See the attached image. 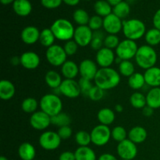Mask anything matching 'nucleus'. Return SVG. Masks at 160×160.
I'll list each match as a JSON object with an SVG mask.
<instances>
[{
  "label": "nucleus",
  "instance_id": "1a4fd4ad",
  "mask_svg": "<svg viewBox=\"0 0 160 160\" xmlns=\"http://www.w3.org/2000/svg\"><path fill=\"white\" fill-rule=\"evenodd\" d=\"M62 139L57 132L45 131L39 137V145L46 151H53L59 147Z\"/></svg>",
  "mask_w": 160,
  "mask_h": 160
},
{
  "label": "nucleus",
  "instance_id": "393cba45",
  "mask_svg": "<svg viewBox=\"0 0 160 160\" xmlns=\"http://www.w3.org/2000/svg\"><path fill=\"white\" fill-rule=\"evenodd\" d=\"M97 118L101 124L109 126L115 121L116 115L112 109L109 108H102L98 112Z\"/></svg>",
  "mask_w": 160,
  "mask_h": 160
},
{
  "label": "nucleus",
  "instance_id": "423d86ee",
  "mask_svg": "<svg viewBox=\"0 0 160 160\" xmlns=\"http://www.w3.org/2000/svg\"><path fill=\"white\" fill-rule=\"evenodd\" d=\"M138 48L135 41L126 38L121 41L116 48V56L122 60H131L135 57Z\"/></svg>",
  "mask_w": 160,
  "mask_h": 160
},
{
  "label": "nucleus",
  "instance_id": "7c9ffc66",
  "mask_svg": "<svg viewBox=\"0 0 160 160\" xmlns=\"http://www.w3.org/2000/svg\"><path fill=\"white\" fill-rule=\"evenodd\" d=\"M128 85L131 89L134 90H139L142 89L146 84L145 80V77L142 73L135 72L130 78H128Z\"/></svg>",
  "mask_w": 160,
  "mask_h": 160
},
{
  "label": "nucleus",
  "instance_id": "a19ab883",
  "mask_svg": "<svg viewBox=\"0 0 160 160\" xmlns=\"http://www.w3.org/2000/svg\"><path fill=\"white\" fill-rule=\"evenodd\" d=\"M104 39L105 38L102 33L100 32L99 31H94L93 38H92V41L90 45L91 47L93 49L98 51L102 48H103L102 45H104Z\"/></svg>",
  "mask_w": 160,
  "mask_h": 160
},
{
  "label": "nucleus",
  "instance_id": "4c0bfd02",
  "mask_svg": "<svg viewBox=\"0 0 160 160\" xmlns=\"http://www.w3.org/2000/svg\"><path fill=\"white\" fill-rule=\"evenodd\" d=\"M130 12H131V6L127 2L124 1L119 3L118 5L114 6L113 9H112V13L115 14L117 17H118L121 20L126 18L130 14Z\"/></svg>",
  "mask_w": 160,
  "mask_h": 160
},
{
  "label": "nucleus",
  "instance_id": "aec40b11",
  "mask_svg": "<svg viewBox=\"0 0 160 160\" xmlns=\"http://www.w3.org/2000/svg\"><path fill=\"white\" fill-rule=\"evenodd\" d=\"M61 73L66 79H73L79 74V66L72 60H67L61 67Z\"/></svg>",
  "mask_w": 160,
  "mask_h": 160
},
{
  "label": "nucleus",
  "instance_id": "2eb2a0df",
  "mask_svg": "<svg viewBox=\"0 0 160 160\" xmlns=\"http://www.w3.org/2000/svg\"><path fill=\"white\" fill-rule=\"evenodd\" d=\"M103 28L109 34H117L123 30V20L111 13L103 18Z\"/></svg>",
  "mask_w": 160,
  "mask_h": 160
},
{
  "label": "nucleus",
  "instance_id": "f704fd0d",
  "mask_svg": "<svg viewBox=\"0 0 160 160\" xmlns=\"http://www.w3.org/2000/svg\"><path fill=\"white\" fill-rule=\"evenodd\" d=\"M51 123L52 124L58 127L59 128L62 127L70 126L71 123V118L68 114L61 112L57 115L51 117Z\"/></svg>",
  "mask_w": 160,
  "mask_h": 160
},
{
  "label": "nucleus",
  "instance_id": "c756f323",
  "mask_svg": "<svg viewBox=\"0 0 160 160\" xmlns=\"http://www.w3.org/2000/svg\"><path fill=\"white\" fill-rule=\"evenodd\" d=\"M54 34L52 31L51 28H45L42 30L40 33V38H39V42L41 45L47 48L54 45L55 40H56Z\"/></svg>",
  "mask_w": 160,
  "mask_h": 160
},
{
  "label": "nucleus",
  "instance_id": "9b49d317",
  "mask_svg": "<svg viewBox=\"0 0 160 160\" xmlns=\"http://www.w3.org/2000/svg\"><path fill=\"white\" fill-rule=\"evenodd\" d=\"M58 90L63 96L69 98H76L81 94L78 81L73 79L63 80Z\"/></svg>",
  "mask_w": 160,
  "mask_h": 160
},
{
  "label": "nucleus",
  "instance_id": "5fc2aeb1",
  "mask_svg": "<svg viewBox=\"0 0 160 160\" xmlns=\"http://www.w3.org/2000/svg\"><path fill=\"white\" fill-rule=\"evenodd\" d=\"M62 2L67 6H74L80 2V0H62Z\"/></svg>",
  "mask_w": 160,
  "mask_h": 160
},
{
  "label": "nucleus",
  "instance_id": "a18cd8bd",
  "mask_svg": "<svg viewBox=\"0 0 160 160\" xmlns=\"http://www.w3.org/2000/svg\"><path fill=\"white\" fill-rule=\"evenodd\" d=\"M78 47L79 45L76 43L74 40H70L66 42V43L64 44L63 48L67 56H72L76 54L78 50Z\"/></svg>",
  "mask_w": 160,
  "mask_h": 160
},
{
  "label": "nucleus",
  "instance_id": "4be33fe9",
  "mask_svg": "<svg viewBox=\"0 0 160 160\" xmlns=\"http://www.w3.org/2000/svg\"><path fill=\"white\" fill-rule=\"evenodd\" d=\"M16 93L14 84L9 80H2L0 82V98L4 101H8L13 98Z\"/></svg>",
  "mask_w": 160,
  "mask_h": 160
},
{
  "label": "nucleus",
  "instance_id": "49530a36",
  "mask_svg": "<svg viewBox=\"0 0 160 160\" xmlns=\"http://www.w3.org/2000/svg\"><path fill=\"white\" fill-rule=\"evenodd\" d=\"M78 84H79L80 88H81V94L85 95H88L89 92L91 91V89L93 87V84H92V81L90 80L85 79V78H81L80 80L78 81Z\"/></svg>",
  "mask_w": 160,
  "mask_h": 160
},
{
  "label": "nucleus",
  "instance_id": "2f4dec72",
  "mask_svg": "<svg viewBox=\"0 0 160 160\" xmlns=\"http://www.w3.org/2000/svg\"><path fill=\"white\" fill-rule=\"evenodd\" d=\"M130 103L135 109H142L147 106L146 95L141 92H134L130 97Z\"/></svg>",
  "mask_w": 160,
  "mask_h": 160
},
{
  "label": "nucleus",
  "instance_id": "a878e982",
  "mask_svg": "<svg viewBox=\"0 0 160 160\" xmlns=\"http://www.w3.org/2000/svg\"><path fill=\"white\" fill-rule=\"evenodd\" d=\"M147 106L157 109L160 108V87L152 88L146 95Z\"/></svg>",
  "mask_w": 160,
  "mask_h": 160
},
{
  "label": "nucleus",
  "instance_id": "9d476101",
  "mask_svg": "<svg viewBox=\"0 0 160 160\" xmlns=\"http://www.w3.org/2000/svg\"><path fill=\"white\" fill-rule=\"evenodd\" d=\"M117 152L118 156L122 159L132 160L138 155L137 145L131 142L130 139L127 138L126 140L118 143Z\"/></svg>",
  "mask_w": 160,
  "mask_h": 160
},
{
  "label": "nucleus",
  "instance_id": "ea45409f",
  "mask_svg": "<svg viewBox=\"0 0 160 160\" xmlns=\"http://www.w3.org/2000/svg\"><path fill=\"white\" fill-rule=\"evenodd\" d=\"M111 136L112 139L118 143L126 140L128 137V133H127L126 129L122 126H117L111 131Z\"/></svg>",
  "mask_w": 160,
  "mask_h": 160
},
{
  "label": "nucleus",
  "instance_id": "f03ea898",
  "mask_svg": "<svg viewBox=\"0 0 160 160\" xmlns=\"http://www.w3.org/2000/svg\"><path fill=\"white\" fill-rule=\"evenodd\" d=\"M134 59L136 63L140 68L146 70L156 67L158 59L157 52L153 47L148 45H144L139 47Z\"/></svg>",
  "mask_w": 160,
  "mask_h": 160
},
{
  "label": "nucleus",
  "instance_id": "79ce46f5",
  "mask_svg": "<svg viewBox=\"0 0 160 160\" xmlns=\"http://www.w3.org/2000/svg\"><path fill=\"white\" fill-rule=\"evenodd\" d=\"M120 39L117 34H108L105 37L104 47L109 49H116L120 44Z\"/></svg>",
  "mask_w": 160,
  "mask_h": 160
},
{
  "label": "nucleus",
  "instance_id": "052dcab7",
  "mask_svg": "<svg viewBox=\"0 0 160 160\" xmlns=\"http://www.w3.org/2000/svg\"><path fill=\"white\" fill-rule=\"evenodd\" d=\"M0 160H9V159H8L6 157H5V156H2L1 158H0Z\"/></svg>",
  "mask_w": 160,
  "mask_h": 160
},
{
  "label": "nucleus",
  "instance_id": "6e6552de",
  "mask_svg": "<svg viewBox=\"0 0 160 160\" xmlns=\"http://www.w3.org/2000/svg\"><path fill=\"white\" fill-rule=\"evenodd\" d=\"M92 143L96 146H104L109 142L111 136V130L109 126L99 124L95 126L91 131Z\"/></svg>",
  "mask_w": 160,
  "mask_h": 160
},
{
  "label": "nucleus",
  "instance_id": "bb28decb",
  "mask_svg": "<svg viewBox=\"0 0 160 160\" xmlns=\"http://www.w3.org/2000/svg\"><path fill=\"white\" fill-rule=\"evenodd\" d=\"M45 81L47 85L52 89H59L62 82L61 75L55 70H48L45 73Z\"/></svg>",
  "mask_w": 160,
  "mask_h": 160
},
{
  "label": "nucleus",
  "instance_id": "e433bc0d",
  "mask_svg": "<svg viewBox=\"0 0 160 160\" xmlns=\"http://www.w3.org/2000/svg\"><path fill=\"white\" fill-rule=\"evenodd\" d=\"M119 73L120 76L130 78L135 73V67L131 60H123L119 64Z\"/></svg>",
  "mask_w": 160,
  "mask_h": 160
},
{
  "label": "nucleus",
  "instance_id": "0eeeda50",
  "mask_svg": "<svg viewBox=\"0 0 160 160\" xmlns=\"http://www.w3.org/2000/svg\"><path fill=\"white\" fill-rule=\"evenodd\" d=\"M45 57L48 63L53 67H62L67 60V55L63 47L55 44L47 48Z\"/></svg>",
  "mask_w": 160,
  "mask_h": 160
},
{
  "label": "nucleus",
  "instance_id": "20e7f679",
  "mask_svg": "<svg viewBox=\"0 0 160 160\" xmlns=\"http://www.w3.org/2000/svg\"><path fill=\"white\" fill-rule=\"evenodd\" d=\"M50 28L57 40L67 42L73 38L75 28L71 22L67 19H57L53 22Z\"/></svg>",
  "mask_w": 160,
  "mask_h": 160
},
{
  "label": "nucleus",
  "instance_id": "bf43d9fd",
  "mask_svg": "<svg viewBox=\"0 0 160 160\" xmlns=\"http://www.w3.org/2000/svg\"><path fill=\"white\" fill-rule=\"evenodd\" d=\"M14 1H15V0H0L2 4L5 5V6H6V5H9L11 4V3H13Z\"/></svg>",
  "mask_w": 160,
  "mask_h": 160
},
{
  "label": "nucleus",
  "instance_id": "b1692460",
  "mask_svg": "<svg viewBox=\"0 0 160 160\" xmlns=\"http://www.w3.org/2000/svg\"><path fill=\"white\" fill-rule=\"evenodd\" d=\"M18 155L22 160H33L36 156L35 148L29 142H23L19 146Z\"/></svg>",
  "mask_w": 160,
  "mask_h": 160
},
{
  "label": "nucleus",
  "instance_id": "f257e3e1",
  "mask_svg": "<svg viewBox=\"0 0 160 160\" xmlns=\"http://www.w3.org/2000/svg\"><path fill=\"white\" fill-rule=\"evenodd\" d=\"M95 85L104 91L115 88L120 83V74L111 67L100 68L95 76Z\"/></svg>",
  "mask_w": 160,
  "mask_h": 160
},
{
  "label": "nucleus",
  "instance_id": "39448f33",
  "mask_svg": "<svg viewBox=\"0 0 160 160\" xmlns=\"http://www.w3.org/2000/svg\"><path fill=\"white\" fill-rule=\"evenodd\" d=\"M39 106L41 110L52 117L62 112V102L56 94H46L40 99Z\"/></svg>",
  "mask_w": 160,
  "mask_h": 160
},
{
  "label": "nucleus",
  "instance_id": "37998d69",
  "mask_svg": "<svg viewBox=\"0 0 160 160\" xmlns=\"http://www.w3.org/2000/svg\"><path fill=\"white\" fill-rule=\"evenodd\" d=\"M104 92H105L104 90H102V88H98V86L94 85L93 87H92V88L91 89L90 92H89L88 97L92 101H94V102L100 101V100L102 99L103 97H104L105 95Z\"/></svg>",
  "mask_w": 160,
  "mask_h": 160
},
{
  "label": "nucleus",
  "instance_id": "6e6d98bb",
  "mask_svg": "<svg viewBox=\"0 0 160 160\" xmlns=\"http://www.w3.org/2000/svg\"><path fill=\"white\" fill-rule=\"evenodd\" d=\"M10 63L12 66H17L19 64H20V57L18 56H13L12 58H11L10 59Z\"/></svg>",
  "mask_w": 160,
  "mask_h": 160
},
{
  "label": "nucleus",
  "instance_id": "864d4df0",
  "mask_svg": "<svg viewBox=\"0 0 160 160\" xmlns=\"http://www.w3.org/2000/svg\"><path fill=\"white\" fill-rule=\"evenodd\" d=\"M98 160H117V159L110 153H104L100 156Z\"/></svg>",
  "mask_w": 160,
  "mask_h": 160
},
{
  "label": "nucleus",
  "instance_id": "603ef678",
  "mask_svg": "<svg viewBox=\"0 0 160 160\" xmlns=\"http://www.w3.org/2000/svg\"><path fill=\"white\" fill-rule=\"evenodd\" d=\"M153 113H154V109H153L152 108L149 107V106H146L145 107H144L143 109H142V114H143L145 117H152V116L153 115Z\"/></svg>",
  "mask_w": 160,
  "mask_h": 160
},
{
  "label": "nucleus",
  "instance_id": "f3484780",
  "mask_svg": "<svg viewBox=\"0 0 160 160\" xmlns=\"http://www.w3.org/2000/svg\"><path fill=\"white\" fill-rule=\"evenodd\" d=\"M20 57V65L27 70H35L40 65V57L34 52H25Z\"/></svg>",
  "mask_w": 160,
  "mask_h": 160
},
{
  "label": "nucleus",
  "instance_id": "de8ad7c7",
  "mask_svg": "<svg viewBox=\"0 0 160 160\" xmlns=\"http://www.w3.org/2000/svg\"><path fill=\"white\" fill-rule=\"evenodd\" d=\"M57 133L62 140H67L71 137L72 134H73V131L70 126H65L59 128Z\"/></svg>",
  "mask_w": 160,
  "mask_h": 160
},
{
  "label": "nucleus",
  "instance_id": "58836bf2",
  "mask_svg": "<svg viewBox=\"0 0 160 160\" xmlns=\"http://www.w3.org/2000/svg\"><path fill=\"white\" fill-rule=\"evenodd\" d=\"M75 141L80 147L88 146L92 142L91 134L85 131H79L75 134Z\"/></svg>",
  "mask_w": 160,
  "mask_h": 160
},
{
  "label": "nucleus",
  "instance_id": "c03bdc74",
  "mask_svg": "<svg viewBox=\"0 0 160 160\" xmlns=\"http://www.w3.org/2000/svg\"><path fill=\"white\" fill-rule=\"evenodd\" d=\"M88 26L93 31H97L103 28V19L100 16L95 15L92 16L90 18Z\"/></svg>",
  "mask_w": 160,
  "mask_h": 160
},
{
  "label": "nucleus",
  "instance_id": "72a5a7b5",
  "mask_svg": "<svg viewBox=\"0 0 160 160\" xmlns=\"http://www.w3.org/2000/svg\"><path fill=\"white\" fill-rule=\"evenodd\" d=\"M39 106L38 102L37 99L32 97H28L23 100L21 103V109L26 113L33 114L37 112L38 107Z\"/></svg>",
  "mask_w": 160,
  "mask_h": 160
},
{
  "label": "nucleus",
  "instance_id": "13d9d810",
  "mask_svg": "<svg viewBox=\"0 0 160 160\" xmlns=\"http://www.w3.org/2000/svg\"><path fill=\"white\" fill-rule=\"evenodd\" d=\"M115 111L117 112H122L123 111V107L122 105L117 104L115 106Z\"/></svg>",
  "mask_w": 160,
  "mask_h": 160
},
{
  "label": "nucleus",
  "instance_id": "4468645a",
  "mask_svg": "<svg viewBox=\"0 0 160 160\" xmlns=\"http://www.w3.org/2000/svg\"><path fill=\"white\" fill-rule=\"evenodd\" d=\"M116 57H117L116 53L112 49L103 47L101 49L97 51L95 60L96 63L101 68H107L110 67L115 62Z\"/></svg>",
  "mask_w": 160,
  "mask_h": 160
},
{
  "label": "nucleus",
  "instance_id": "dca6fc26",
  "mask_svg": "<svg viewBox=\"0 0 160 160\" xmlns=\"http://www.w3.org/2000/svg\"><path fill=\"white\" fill-rule=\"evenodd\" d=\"M98 70V64L90 59H84L79 65V72L81 78L90 81L95 79Z\"/></svg>",
  "mask_w": 160,
  "mask_h": 160
},
{
  "label": "nucleus",
  "instance_id": "e2e57ef3",
  "mask_svg": "<svg viewBox=\"0 0 160 160\" xmlns=\"http://www.w3.org/2000/svg\"><path fill=\"white\" fill-rule=\"evenodd\" d=\"M122 160H128V159H122Z\"/></svg>",
  "mask_w": 160,
  "mask_h": 160
},
{
  "label": "nucleus",
  "instance_id": "ddd939ff",
  "mask_svg": "<svg viewBox=\"0 0 160 160\" xmlns=\"http://www.w3.org/2000/svg\"><path fill=\"white\" fill-rule=\"evenodd\" d=\"M30 124L34 130L44 131L52 124L51 117L43 111H37L31 114L30 117Z\"/></svg>",
  "mask_w": 160,
  "mask_h": 160
},
{
  "label": "nucleus",
  "instance_id": "cd10ccee",
  "mask_svg": "<svg viewBox=\"0 0 160 160\" xmlns=\"http://www.w3.org/2000/svg\"><path fill=\"white\" fill-rule=\"evenodd\" d=\"M76 160H96V155L88 146L79 147L74 152Z\"/></svg>",
  "mask_w": 160,
  "mask_h": 160
},
{
  "label": "nucleus",
  "instance_id": "412c9836",
  "mask_svg": "<svg viewBox=\"0 0 160 160\" xmlns=\"http://www.w3.org/2000/svg\"><path fill=\"white\" fill-rule=\"evenodd\" d=\"M15 13L20 17H27L32 11V5L29 0H15L12 3Z\"/></svg>",
  "mask_w": 160,
  "mask_h": 160
},
{
  "label": "nucleus",
  "instance_id": "7ed1b4c3",
  "mask_svg": "<svg viewBox=\"0 0 160 160\" xmlns=\"http://www.w3.org/2000/svg\"><path fill=\"white\" fill-rule=\"evenodd\" d=\"M123 33L126 38L132 41L139 40L145 35L146 27L138 19H130L123 21Z\"/></svg>",
  "mask_w": 160,
  "mask_h": 160
},
{
  "label": "nucleus",
  "instance_id": "8fccbe9b",
  "mask_svg": "<svg viewBox=\"0 0 160 160\" xmlns=\"http://www.w3.org/2000/svg\"><path fill=\"white\" fill-rule=\"evenodd\" d=\"M59 160H76L74 152L70 151H66L59 155Z\"/></svg>",
  "mask_w": 160,
  "mask_h": 160
},
{
  "label": "nucleus",
  "instance_id": "a211bd4d",
  "mask_svg": "<svg viewBox=\"0 0 160 160\" xmlns=\"http://www.w3.org/2000/svg\"><path fill=\"white\" fill-rule=\"evenodd\" d=\"M39 30L34 26H28L23 28L21 31V40L26 45H34L36 42H39L40 38Z\"/></svg>",
  "mask_w": 160,
  "mask_h": 160
},
{
  "label": "nucleus",
  "instance_id": "6ab92c4d",
  "mask_svg": "<svg viewBox=\"0 0 160 160\" xmlns=\"http://www.w3.org/2000/svg\"><path fill=\"white\" fill-rule=\"evenodd\" d=\"M145 83L152 88L160 87V68L153 67L148 69L144 73Z\"/></svg>",
  "mask_w": 160,
  "mask_h": 160
},
{
  "label": "nucleus",
  "instance_id": "3c124183",
  "mask_svg": "<svg viewBox=\"0 0 160 160\" xmlns=\"http://www.w3.org/2000/svg\"><path fill=\"white\" fill-rule=\"evenodd\" d=\"M152 23L154 28L160 31V9H158L153 16Z\"/></svg>",
  "mask_w": 160,
  "mask_h": 160
},
{
  "label": "nucleus",
  "instance_id": "5701e85b",
  "mask_svg": "<svg viewBox=\"0 0 160 160\" xmlns=\"http://www.w3.org/2000/svg\"><path fill=\"white\" fill-rule=\"evenodd\" d=\"M147 136H148V134L145 128L141 126H136L130 130L128 138L131 142L137 145V144L143 143L146 140Z\"/></svg>",
  "mask_w": 160,
  "mask_h": 160
},
{
  "label": "nucleus",
  "instance_id": "680f3d73",
  "mask_svg": "<svg viewBox=\"0 0 160 160\" xmlns=\"http://www.w3.org/2000/svg\"><path fill=\"white\" fill-rule=\"evenodd\" d=\"M85 1H91V0H85Z\"/></svg>",
  "mask_w": 160,
  "mask_h": 160
},
{
  "label": "nucleus",
  "instance_id": "09e8293b",
  "mask_svg": "<svg viewBox=\"0 0 160 160\" xmlns=\"http://www.w3.org/2000/svg\"><path fill=\"white\" fill-rule=\"evenodd\" d=\"M62 0H41V4L46 9H56L62 4Z\"/></svg>",
  "mask_w": 160,
  "mask_h": 160
},
{
  "label": "nucleus",
  "instance_id": "c9c22d12",
  "mask_svg": "<svg viewBox=\"0 0 160 160\" xmlns=\"http://www.w3.org/2000/svg\"><path fill=\"white\" fill-rule=\"evenodd\" d=\"M73 18L78 26H86L88 25L91 17H89L86 10L83 9H78L73 12Z\"/></svg>",
  "mask_w": 160,
  "mask_h": 160
},
{
  "label": "nucleus",
  "instance_id": "f8f14e48",
  "mask_svg": "<svg viewBox=\"0 0 160 160\" xmlns=\"http://www.w3.org/2000/svg\"><path fill=\"white\" fill-rule=\"evenodd\" d=\"M93 31L88 25L86 26H78L75 28L73 40L79 46L86 47L91 45L93 38Z\"/></svg>",
  "mask_w": 160,
  "mask_h": 160
},
{
  "label": "nucleus",
  "instance_id": "473e14b6",
  "mask_svg": "<svg viewBox=\"0 0 160 160\" xmlns=\"http://www.w3.org/2000/svg\"><path fill=\"white\" fill-rule=\"evenodd\" d=\"M145 40L147 45L153 47L160 44V31L156 28L148 30L145 33Z\"/></svg>",
  "mask_w": 160,
  "mask_h": 160
},
{
  "label": "nucleus",
  "instance_id": "c85d7f7f",
  "mask_svg": "<svg viewBox=\"0 0 160 160\" xmlns=\"http://www.w3.org/2000/svg\"><path fill=\"white\" fill-rule=\"evenodd\" d=\"M94 9L98 16L106 17L112 13V6L106 0H98L94 5Z\"/></svg>",
  "mask_w": 160,
  "mask_h": 160
},
{
  "label": "nucleus",
  "instance_id": "4d7b16f0",
  "mask_svg": "<svg viewBox=\"0 0 160 160\" xmlns=\"http://www.w3.org/2000/svg\"><path fill=\"white\" fill-rule=\"evenodd\" d=\"M109 4L111 5L112 6H116L117 5H118L119 3H120L121 2H123V0H106Z\"/></svg>",
  "mask_w": 160,
  "mask_h": 160
}]
</instances>
